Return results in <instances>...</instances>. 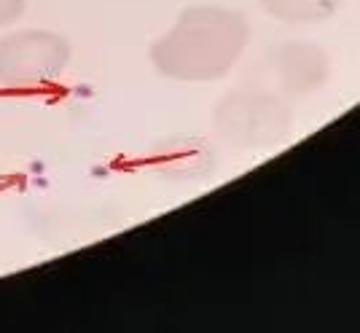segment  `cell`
I'll list each match as a JSON object with an SVG mask.
<instances>
[{
    "mask_svg": "<svg viewBox=\"0 0 360 333\" xmlns=\"http://www.w3.org/2000/svg\"><path fill=\"white\" fill-rule=\"evenodd\" d=\"M245 116L229 113L231 119L226 122V132L234 140H253V143H264L269 137L283 135L290 126V113L285 107H280L277 100L269 97H237V105Z\"/></svg>",
    "mask_w": 360,
    "mask_h": 333,
    "instance_id": "cell-3",
    "label": "cell"
},
{
    "mask_svg": "<svg viewBox=\"0 0 360 333\" xmlns=\"http://www.w3.org/2000/svg\"><path fill=\"white\" fill-rule=\"evenodd\" d=\"M258 3L269 16H274L277 22H288V25L326 22L339 6V0H258Z\"/></svg>",
    "mask_w": 360,
    "mask_h": 333,
    "instance_id": "cell-5",
    "label": "cell"
},
{
    "mask_svg": "<svg viewBox=\"0 0 360 333\" xmlns=\"http://www.w3.org/2000/svg\"><path fill=\"white\" fill-rule=\"evenodd\" d=\"M70 44L60 32L16 30L0 38V86L44 89L57 84L70 65Z\"/></svg>",
    "mask_w": 360,
    "mask_h": 333,
    "instance_id": "cell-2",
    "label": "cell"
},
{
    "mask_svg": "<svg viewBox=\"0 0 360 333\" xmlns=\"http://www.w3.org/2000/svg\"><path fill=\"white\" fill-rule=\"evenodd\" d=\"M277 67H280V78L285 81V89L293 91V94L317 89L328 78V57L323 51L312 48V46L285 48Z\"/></svg>",
    "mask_w": 360,
    "mask_h": 333,
    "instance_id": "cell-4",
    "label": "cell"
},
{
    "mask_svg": "<svg viewBox=\"0 0 360 333\" xmlns=\"http://www.w3.org/2000/svg\"><path fill=\"white\" fill-rule=\"evenodd\" d=\"M27 11V0H0V30L11 27Z\"/></svg>",
    "mask_w": 360,
    "mask_h": 333,
    "instance_id": "cell-6",
    "label": "cell"
},
{
    "mask_svg": "<svg viewBox=\"0 0 360 333\" xmlns=\"http://www.w3.org/2000/svg\"><path fill=\"white\" fill-rule=\"evenodd\" d=\"M250 41L242 11L226 6H191L169 30L156 38L148 57L156 73L180 84L224 78Z\"/></svg>",
    "mask_w": 360,
    "mask_h": 333,
    "instance_id": "cell-1",
    "label": "cell"
}]
</instances>
